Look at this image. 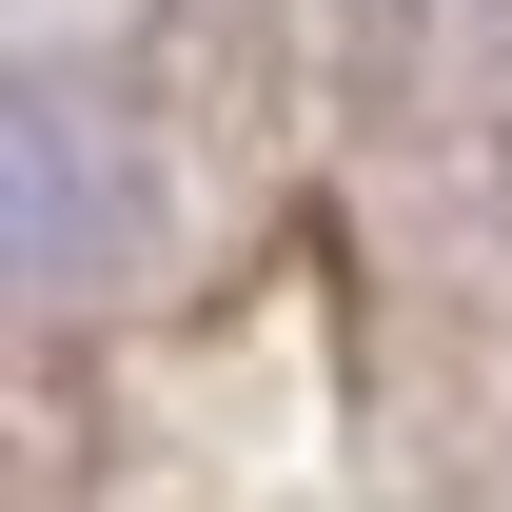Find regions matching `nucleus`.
I'll return each instance as SVG.
<instances>
[{"instance_id": "obj_1", "label": "nucleus", "mask_w": 512, "mask_h": 512, "mask_svg": "<svg viewBox=\"0 0 512 512\" xmlns=\"http://www.w3.org/2000/svg\"><path fill=\"white\" fill-rule=\"evenodd\" d=\"M99 237H119V197H99L79 99L0 79V296H60V276H99Z\"/></svg>"}]
</instances>
